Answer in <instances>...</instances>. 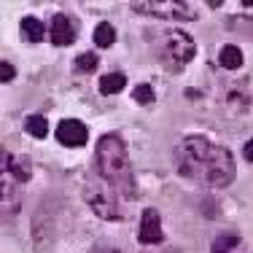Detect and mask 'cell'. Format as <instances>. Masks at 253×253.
<instances>
[{"label": "cell", "instance_id": "obj_12", "mask_svg": "<svg viewBox=\"0 0 253 253\" xmlns=\"http://www.w3.org/2000/svg\"><path fill=\"white\" fill-rule=\"evenodd\" d=\"M124 84H126V78L122 73H105L100 78V92L102 94H116L124 89Z\"/></svg>", "mask_w": 253, "mask_h": 253}, {"label": "cell", "instance_id": "obj_3", "mask_svg": "<svg viewBox=\"0 0 253 253\" xmlns=\"http://www.w3.org/2000/svg\"><path fill=\"white\" fill-rule=\"evenodd\" d=\"M84 197H86L89 208L100 215V218H108V221H116L122 218V208L116 202V189L108 183L105 178H94L84 186Z\"/></svg>", "mask_w": 253, "mask_h": 253}, {"label": "cell", "instance_id": "obj_19", "mask_svg": "<svg viewBox=\"0 0 253 253\" xmlns=\"http://www.w3.org/2000/svg\"><path fill=\"white\" fill-rule=\"evenodd\" d=\"M243 154H245V159H248V162H253V140H248V143H245Z\"/></svg>", "mask_w": 253, "mask_h": 253}, {"label": "cell", "instance_id": "obj_1", "mask_svg": "<svg viewBox=\"0 0 253 253\" xmlns=\"http://www.w3.org/2000/svg\"><path fill=\"white\" fill-rule=\"evenodd\" d=\"M175 167L183 178L213 189H224L234 180V159L229 148L215 146L202 135H189L175 146Z\"/></svg>", "mask_w": 253, "mask_h": 253}, {"label": "cell", "instance_id": "obj_13", "mask_svg": "<svg viewBox=\"0 0 253 253\" xmlns=\"http://www.w3.org/2000/svg\"><path fill=\"white\" fill-rule=\"evenodd\" d=\"M113 41H116V30H113V25L100 22V25L94 27V43H97L100 49H108V46H113Z\"/></svg>", "mask_w": 253, "mask_h": 253}, {"label": "cell", "instance_id": "obj_17", "mask_svg": "<svg viewBox=\"0 0 253 253\" xmlns=\"http://www.w3.org/2000/svg\"><path fill=\"white\" fill-rule=\"evenodd\" d=\"M76 68L78 70H94V68H97V54H81V57H78L76 59Z\"/></svg>", "mask_w": 253, "mask_h": 253}, {"label": "cell", "instance_id": "obj_18", "mask_svg": "<svg viewBox=\"0 0 253 253\" xmlns=\"http://www.w3.org/2000/svg\"><path fill=\"white\" fill-rule=\"evenodd\" d=\"M11 78H14V68H11L8 62H0V81H3V84H8Z\"/></svg>", "mask_w": 253, "mask_h": 253}, {"label": "cell", "instance_id": "obj_10", "mask_svg": "<svg viewBox=\"0 0 253 253\" xmlns=\"http://www.w3.org/2000/svg\"><path fill=\"white\" fill-rule=\"evenodd\" d=\"M218 62L224 65L226 70H237L240 65H243V51L237 49V46H221V51H218Z\"/></svg>", "mask_w": 253, "mask_h": 253}, {"label": "cell", "instance_id": "obj_16", "mask_svg": "<svg viewBox=\"0 0 253 253\" xmlns=\"http://www.w3.org/2000/svg\"><path fill=\"white\" fill-rule=\"evenodd\" d=\"M132 97H135V102H140V105H148V102L154 100V89L148 86V84H140V86H135Z\"/></svg>", "mask_w": 253, "mask_h": 253}, {"label": "cell", "instance_id": "obj_6", "mask_svg": "<svg viewBox=\"0 0 253 253\" xmlns=\"http://www.w3.org/2000/svg\"><path fill=\"white\" fill-rule=\"evenodd\" d=\"M57 140L68 148H81L89 140V129L84 126L78 119H65L57 126Z\"/></svg>", "mask_w": 253, "mask_h": 253}, {"label": "cell", "instance_id": "obj_14", "mask_svg": "<svg viewBox=\"0 0 253 253\" xmlns=\"http://www.w3.org/2000/svg\"><path fill=\"white\" fill-rule=\"evenodd\" d=\"M25 126H27V132L33 137H46L49 135V122H46L43 116H30Z\"/></svg>", "mask_w": 253, "mask_h": 253}, {"label": "cell", "instance_id": "obj_8", "mask_svg": "<svg viewBox=\"0 0 253 253\" xmlns=\"http://www.w3.org/2000/svg\"><path fill=\"white\" fill-rule=\"evenodd\" d=\"M49 35H51V43L54 46H70L76 41V27H73V22H70L65 14H57L51 19Z\"/></svg>", "mask_w": 253, "mask_h": 253}, {"label": "cell", "instance_id": "obj_4", "mask_svg": "<svg viewBox=\"0 0 253 253\" xmlns=\"http://www.w3.org/2000/svg\"><path fill=\"white\" fill-rule=\"evenodd\" d=\"M132 11L135 14L159 16V19H172V22L197 19V11L189 3H180V0H140V3H132Z\"/></svg>", "mask_w": 253, "mask_h": 253}, {"label": "cell", "instance_id": "obj_5", "mask_svg": "<svg viewBox=\"0 0 253 253\" xmlns=\"http://www.w3.org/2000/svg\"><path fill=\"white\" fill-rule=\"evenodd\" d=\"M165 49L178 65H186L197 54V46H194V41H191V35L183 33V30H170V33H167Z\"/></svg>", "mask_w": 253, "mask_h": 253}, {"label": "cell", "instance_id": "obj_15", "mask_svg": "<svg viewBox=\"0 0 253 253\" xmlns=\"http://www.w3.org/2000/svg\"><path fill=\"white\" fill-rule=\"evenodd\" d=\"M237 245H240L237 234H221L213 243V253H232V248H237Z\"/></svg>", "mask_w": 253, "mask_h": 253}, {"label": "cell", "instance_id": "obj_7", "mask_svg": "<svg viewBox=\"0 0 253 253\" xmlns=\"http://www.w3.org/2000/svg\"><path fill=\"white\" fill-rule=\"evenodd\" d=\"M137 240L143 245H159L162 243V218L154 208L143 210L140 218V229H137Z\"/></svg>", "mask_w": 253, "mask_h": 253}, {"label": "cell", "instance_id": "obj_9", "mask_svg": "<svg viewBox=\"0 0 253 253\" xmlns=\"http://www.w3.org/2000/svg\"><path fill=\"white\" fill-rule=\"evenodd\" d=\"M3 167H8V170L16 175V180H30V172H33V165H30V159H25V156L11 159V156L3 154Z\"/></svg>", "mask_w": 253, "mask_h": 253}, {"label": "cell", "instance_id": "obj_2", "mask_svg": "<svg viewBox=\"0 0 253 253\" xmlns=\"http://www.w3.org/2000/svg\"><path fill=\"white\" fill-rule=\"evenodd\" d=\"M97 172L100 178H105L119 194H124L126 200L137 194L135 186V172H132L129 156H126L124 140L119 135H102L97 143Z\"/></svg>", "mask_w": 253, "mask_h": 253}, {"label": "cell", "instance_id": "obj_11", "mask_svg": "<svg viewBox=\"0 0 253 253\" xmlns=\"http://www.w3.org/2000/svg\"><path fill=\"white\" fill-rule=\"evenodd\" d=\"M43 25H41L35 16H25L22 19V35H25V41H33V43H38V41H43Z\"/></svg>", "mask_w": 253, "mask_h": 253}]
</instances>
